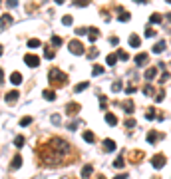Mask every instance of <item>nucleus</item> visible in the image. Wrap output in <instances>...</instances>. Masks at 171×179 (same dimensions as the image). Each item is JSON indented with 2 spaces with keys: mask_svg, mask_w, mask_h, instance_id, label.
Returning <instances> with one entry per match:
<instances>
[{
  "mask_svg": "<svg viewBox=\"0 0 171 179\" xmlns=\"http://www.w3.org/2000/svg\"><path fill=\"white\" fill-rule=\"evenodd\" d=\"M115 62H118V54H110L107 56V66H115Z\"/></svg>",
  "mask_w": 171,
  "mask_h": 179,
  "instance_id": "obj_23",
  "label": "nucleus"
},
{
  "mask_svg": "<svg viewBox=\"0 0 171 179\" xmlns=\"http://www.w3.org/2000/svg\"><path fill=\"white\" fill-rule=\"evenodd\" d=\"M10 82H12L14 86H18V84H22V74H20V72H14L12 76H10Z\"/></svg>",
  "mask_w": 171,
  "mask_h": 179,
  "instance_id": "obj_13",
  "label": "nucleus"
},
{
  "mask_svg": "<svg viewBox=\"0 0 171 179\" xmlns=\"http://www.w3.org/2000/svg\"><path fill=\"white\" fill-rule=\"evenodd\" d=\"M163 98H165V94H163V92H159V96H155V102H161Z\"/></svg>",
  "mask_w": 171,
  "mask_h": 179,
  "instance_id": "obj_46",
  "label": "nucleus"
},
{
  "mask_svg": "<svg viewBox=\"0 0 171 179\" xmlns=\"http://www.w3.org/2000/svg\"><path fill=\"white\" fill-rule=\"evenodd\" d=\"M119 88H121V82H119V80H118V82H113V84H112V90H113V92H118Z\"/></svg>",
  "mask_w": 171,
  "mask_h": 179,
  "instance_id": "obj_40",
  "label": "nucleus"
},
{
  "mask_svg": "<svg viewBox=\"0 0 171 179\" xmlns=\"http://www.w3.org/2000/svg\"><path fill=\"white\" fill-rule=\"evenodd\" d=\"M88 34V28H76V36H86Z\"/></svg>",
  "mask_w": 171,
  "mask_h": 179,
  "instance_id": "obj_34",
  "label": "nucleus"
},
{
  "mask_svg": "<svg viewBox=\"0 0 171 179\" xmlns=\"http://www.w3.org/2000/svg\"><path fill=\"white\" fill-rule=\"evenodd\" d=\"M44 99H50V102H54V99H56V94H54V90H44Z\"/></svg>",
  "mask_w": 171,
  "mask_h": 179,
  "instance_id": "obj_18",
  "label": "nucleus"
},
{
  "mask_svg": "<svg viewBox=\"0 0 171 179\" xmlns=\"http://www.w3.org/2000/svg\"><path fill=\"white\" fill-rule=\"evenodd\" d=\"M50 121H52V123H54V126H58V123H60V121H62V118H60V115H58V113H54V115H52V118H50Z\"/></svg>",
  "mask_w": 171,
  "mask_h": 179,
  "instance_id": "obj_32",
  "label": "nucleus"
},
{
  "mask_svg": "<svg viewBox=\"0 0 171 179\" xmlns=\"http://www.w3.org/2000/svg\"><path fill=\"white\" fill-rule=\"evenodd\" d=\"M12 169H20V167H22V157H20V155H16V157L12 159Z\"/></svg>",
  "mask_w": 171,
  "mask_h": 179,
  "instance_id": "obj_16",
  "label": "nucleus"
},
{
  "mask_svg": "<svg viewBox=\"0 0 171 179\" xmlns=\"http://www.w3.org/2000/svg\"><path fill=\"white\" fill-rule=\"evenodd\" d=\"M129 46L132 48H139L141 46V40H139L137 34H132V36H129Z\"/></svg>",
  "mask_w": 171,
  "mask_h": 179,
  "instance_id": "obj_8",
  "label": "nucleus"
},
{
  "mask_svg": "<svg viewBox=\"0 0 171 179\" xmlns=\"http://www.w3.org/2000/svg\"><path fill=\"white\" fill-rule=\"evenodd\" d=\"M124 165H125V159L124 157H118L115 161H113V167H115V169H119V167H124Z\"/></svg>",
  "mask_w": 171,
  "mask_h": 179,
  "instance_id": "obj_25",
  "label": "nucleus"
},
{
  "mask_svg": "<svg viewBox=\"0 0 171 179\" xmlns=\"http://www.w3.org/2000/svg\"><path fill=\"white\" fill-rule=\"evenodd\" d=\"M80 110H82V107H80L78 104H74V102L66 106V113H68V115H76V113H78Z\"/></svg>",
  "mask_w": 171,
  "mask_h": 179,
  "instance_id": "obj_7",
  "label": "nucleus"
},
{
  "mask_svg": "<svg viewBox=\"0 0 171 179\" xmlns=\"http://www.w3.org/2000/svg\"><path fill=\"white\" fill-rule=\"evenodd\" d=\"M143 94H145V96H151V94H153V88L151 86H145L143 88Z\"/></svg>",
  "mask_w": 171,
  "mask_h": 179,
  "instance_id": "obj_41",
  "label": "nucleus"
},
{
  "mask_svg": "<svg viewBox=\"0 0 171 179\" xmlns=\"http://www.w3.org/2000/svg\"><path fill=\"white\" fill-rule=\"evenodd\" d=\"M167 80H169V74L163 72V74H161V78H159V82H167Z\"/></svg>",
  "mask_w": 171,
  "mask_h": 179,
  "instance_id": "obj_42",
  "label": "nucleus"
},
{
  "mask_svg": "<svg viewBox=\"0 0 171 179\" xmlns=\"http://www.w3.org/2000/svg\"><path fill=\"white\" fill-rule=\"evenodd\" d=\"M105 121H107L110 126H115V123H118V118H115L113 113H105Z\"/></svg>",
  "mask_w": 171,
  "mask_h": 179,
  "instance_id": "obj_17",
  "label": "nucleus"
},
{
  "mask_svg": "<svg viewBox=\"0 0 171 179\" xmlns=\"http://www.w3.org/2000/svg\"><path fill=\"white\" fill-rule=\"evenodd\" d=\"M153 36H155V30H153L151 26L145 28V38H153Z\"/></svg>",
  "mask_w": 171,
  "mask_h": 179,
  "instance_id": "obj_29",
  "label": "nucleus"
},
{
  "mask_svg": "<svg viewBox=\"0 0 171 179\" xmlns=\"http://www.w3.org/2000/svg\"><path fill=\"white\" fill-rule=\"evenodd\" d=\"M6 6H8V8H14V6H18V0H6Z\"/></svg>",
  "mask_w": 171,
  "mask_h": 179,
  "instance_id": "obj_39",
  "label": "nucleus"
},
{
  "mask_svg": "<svg viewBox=\"0 0 171 179\" xmlns=\"http://www.w3.org/2000/svg\"><path fill=\"white\" fill-rule=\"evenodd\" d=\"M4 99H6L8 104H14V102L18 99V92H16V90H12V92H8L6 96H4Z\"/></svg>",
  "mask_w": 171,
  "mask_h": 179,
  "instance_id": "obj_9",
  "label": "nucleus"
},
{
  "mask_svg": "<svg viewBox=\"0 0 171 179\" xmlns=\"http://www.w3.org/2000/svg\"><path fill=\"white\" fill-rule=\"evenodd\" d=\"M125 177H127V175H125V173H121V175H118L115 179H125Z\"/></svg>",
  "mask_w": 171,
  "mask_h": 179,
  "instance_id": "obj_47",
  "label": "nucleus"
},
{
  "mask_svg": "<svg viewBox=\"0 0 171 179\" xmlns=\"http://www.w3.org/2000/svg\"><path fill=\"white\" fill-rule=\"evenodd\" d=\"M125 126H127V127H135V121H133V119H127V121H125Z\"/></svg>",
  "mask_w": 171,
  "mask_h": 179,
  "instance_id": "obj_45",
  "label": "nucleus"
},
{
  "mask_svg": "<svg viewBox=\"0 0 171 179\" xmlns=\"http://www.w3.org/2000/svg\"><path fill=\"white\" fill-rule=\"evenodd\" d=\"M68 50H70L72 54H76V56H80V54H84V46L80 44L78 40H72V42L68 44Z\"/></svg>",
  "mask_w": 171,
  "mask_h": 179,
  "instance_id": "obj_2",
  "label": "nucleus"
},
{
  "mask_svg": "<svg viewBox=\"0 0 171 179\" xmlns=\"http://www.w3.org/2000/svg\"><path fill=\"white\" fill-rule=\"evenodd\" d=\"M165 161H167V159H165V155L157 153V155H153V157H151V165L155 167V169H161V167L165 165Z\"/></svg>",
  "mask_w": 171,
  "mask_h": 179,
  "instance_id": "obj_4",
  "label": "nucleus"
},
{
  "mask_svg": "<svg viewBox=\"0 0 171 179\" xmlns=\"http://www.w3.org/2000/svg\"><path fill=\"white\" fill-rule=\"evenodd\" d=\"M48 80H52V84H56V86H64L68 82L66 74L62 72V70H58V68H52V70L48 72Z\"/></svg>",
  "mask_w": 171,
  "mask_h": 179,
  "instance_id": "obj_1",
  "label": "nucleus"
},
{
  "mask_svg": "<svg viewBox=\"0 0 171 179\" xmlns=\"http://www.w3.org/2000/svg\"><path fill=\"white\" fill-rule=\"evenodd\" d=\"M159 139H163V133H159V132H149L147 133V141H149V143H157Z\"/></svg>",
  "mask_w": 171,
  "mask_h": 179,
  "instance_id": "obj_6",
  "label": "nucleus"
},
{
  "mask_svg": "<svg viewBox=\"0 0 171 179\" xmlns=\"http://www.w3.org/2000/svg\"><path fill=\"white\" fill-rule=\"evenodd\" d=\"M86 88H88V82H82V84H78V86L74 88V90H76V94H80V92H84Z\"/></svg>",
  "mask_w": 171,
  "mask_h": 179,
  "instance_id": "obj_26",
  "label": "nucleus"
},
{
  "mask_svg": "<svg viewBox=\"0 0 171 179\" xmlns=\"http://www.w3.org/2000/svg\"><path fill=\"white\" fill-rule=\"evenodd\" d=\"M147 62H149V56H147L145 52H141V54H137V56H135V66L141 68V66H145Z\"/></svg>",
  "mask_w": 171,
  "mask_h": 179,
  "instance_id": "obj_5",
  "label": "nucleus"
},
{
  "mask_svg": "<svg viewBox=\"0 0 171 179\" xmlns=\"http://www.w3.org/2000/svg\"><path fill=\"white\" fill-rule=\"evenodd\" d=\"M163 50H165V42H163V40H161V42H157V44L153 46V54H161Z\"/></svg>",
  "mask_w": 171,
  "mask_h": 179,
  "instance_id": "obj_15",
  "label": "nucleus"
},
{
  "mask_svg": "<svg viewBox=\"0 0 171 179\" xmlns=\"http://www.w3.org/2000/svg\"><path fill=\"white\" fill-rule=\"evenodd\" d=\"M0 56H2V44H0Z\"/></svg>",
  "mask_w": 171,
  "mask_h": 179,
  "instance_id": "obj_49",
  "label": "nucleus"
},
{
  "mask_svg": "<svg viewBox=\"0 0 171 179\" xmlns=\"http://www.w3.org/2000/svg\"><path fill=\"white\" fill-rule=\"evenodd\" d=\"M104 149L105 151H113L115 149V141L113 139H104Z\"/></svg>",
  "mask_w": 171,
  "mask_h": 179,
  "instance_id": "obj_11",
  "label": "nucleus"
},
{
  "mask_svg": "<svg viewBox=\"0 0 171 179\" xmlns=\"http://www.w3.org/2000/svg\"><path fill=\"white\" fill-rule=\"evenodd\" d=\"M44 56H46L48 60H52V58H54V50H50V48H46V52H44Z\"/></svg>",
  "mask_w": 171,
  "mask_h": 179,
  "instance_id": "obj_38",
  "label": "nucleus"
},
{
  "mask_svg": "<svg viewBox=\"0 0 171 179\" xmlns=\"http://www.w3.org/2000/svg\"><path fill=\"white\" fill-rule=\"evenodd\" d=\"M84 139L88 141V143H94V139H96V135H94L92 132H84Z\"/></svg>",
  "mask_w": 171,
  "mask_h": 179,
  "instance_id": "obj_24",
  "label": "nucleus"
},
{
  "mask_svg": "<svg viewBox=\"0 0 171 179\" xmlns=\"http://www.w3.org/2000/svg\"><path fill=\"white\" fill-rule=\"evenodd\" d=\"M92 74H94V76H98V74H104V68H102V66H94Z\"/></svg>",
  "mask_w": 171,
  "mask_h": 179,
  "instance_id": "obj_35",
  "label": "nucleus"
},
{
  "mask_svg": "<svg viewBox=\"0 0 171 179\" xmlns=\"http://www.w3.org/2000/svg\"><path fill=\"white\" fill-rule=\"evenodd\" d=\"M56 2H58V4H62V2H64V0H56Z\"/></svg>",
  "mask_w": 171,
  "mask_h": 179,
  "instance_id": "obj_50",
  "label": "nucleus"
},
{
  "mask_svg": "<svg viewBox=\"0 0 171 179\" xmlns=\"http://www.w3.org/2000/svg\"><path fill=\"white\" fill-rule=\"evenodd\" d=\"M110 42L115 46V44H119V38H118V36H112V38H110Z\"/></svg>",
  "mask_w": 171,
  "mask_h": 179,
  "instance_id": "obj_44",
  "label": "nucleus"
},
{
  "mask_svg": "<svg viewBox=\"0 0 171 179\" xmlns=\"http://www.w3.org/2000/svg\"><path fill=\"white\" fill-rule=\"evenodd\" d=\"M52 44H54V46H62V38H58V36H52Z\"/></svg>",
  "mask_w": 171,
  "mask_h": 179,
  "instance_id": "obj_36",
  "label": "nucleus"
},
{
  "mask_svg": "<svg viewBox=\"0 0 171 179\" xmlns=\"http://www.w3.org/2000/svg\"><path fill=\"white\" fill-rule=\"evenodd\" d=\"M119 20H121V22H127V20H129V14L124 12L121 8H119Z\"/></svg>",
  "mask_w": 171,
  "mask_h": 179,
  "instance_id": "obj_28",
  "label": "nucleus"
},
{
  "mask_svg": "<svg viewBox=\"0 0 171 179\" xmlns=\"http://www.w3.org/2000/svg\"><path fill=\"white\" fill-rule=\"evenodd\" d=\"M155 74H157V68H149V70L145 72V80H147V82H151V80L155 78Z\"/></svg>",
  "mask_w": 171,
  "mask_h": 179,
  "instance_id": "obj_14",
  "label": "nucleus"
},
{
  "mask_svg": "<svg viewBox=\"0 0 171 179\" xmlns=\"http://www.w3.org/2000/svg\"><path fill=\"white\" fill-rule=\"evenodd\" d=\"M40 44H42V42H40L38 38H32V40H28V48H40Z\"/></svg>",
  "mask_w": 171,
  "mask_h": 179,
  "instance_id": "obj_20",
  "label": "nucleus"
},
{
  "mask_svg": "<svg viewBox=\"0 0 171 179\" xmlns=\"http://www.w3.org/2000/svg\"><path fill=\"white\" fill-rule=\"evenodd\" d=\"M155 118V110H153V107H149V110H147V113H145V119H153Z\"/></svg>",
  "mask_w": 171,
  "mask_h": 179,
  "instance_id": "obj_31",
  "label": "nucleus"
},
{
  "mask_svg": "<svg viewBox=\"0 0 171 179\" xmlns=\"http://www.w3.org/2000/svg\"><path fill=\"white\" fill-rule=\"evenodd\" d=\"M88 36H90V42H96V40L99 38V32L96 28H88Z\"/></svg>",
  "mask_w": 171,
  "mask_h": 179,
  "instance_id": "obj_12",
  "label": "nucleus"
},
{
  "mask_svg": "<svg viewBox=\"0 0 171 179\" xmlns=\"http://www.w3.org/2000/svg\"><path fill=\"white\" fill-rule=\"evenodd\" d=\"M124 112H127V113H133V102L129 99V102H124Z\"/></svg>",
  "mask_w": 171,
  "mask_h": 179,
  "instance_id": "obj_22",
  "label": "nucleus"
},
{
  "mask_svg": "<svg viewBox=\"0 0 171 179\" xmlns=\"http://www.w3.org/2000/svg\"><path fill=\"white\" fill-rule=\"evenodd\" d=\"M14 145H16V147H22V145H24V137H22V135H18V137L14 139Z\"/></svg>",
  "mask_w": 171,
  "mask_h": 179,
  "instance_id": "obj_30",
  "label": "nucleus"
},
{
  "mask_svg": "<svg viewBox=\"0 0 171 179\" xmlns=\"http://www.w3.org/2000/svg\"><path fill=\"white\" fill-rule=\"evenodd\" d=\"M161 20H163V16H161V14H151V18H149V22H151V24H159V22H161Z\"/></svg>",
  "mask_w": 171,
  "mask_h": 179,
  "instance_id": "obj_19",
  "label": "nucleus"
},
{
  "mask_svg": "<svg viewBox=\"0 0 171 179\" xmlns=\"http://www.w3.org/2000/svg\"><path fill=\"white\" fill-rule=\"evenodd\" d=\"M133 92H135V86H127V88H125V94H127V96L133 94Z\"/></svg>",
  "mask_w": 171,
  "mask_h": 179,
  "instance_id": "obj_43",
  "label": "nucleus"
},
{
  "mask_svg": "<svg viewBox=\"0 0 171 179\" xmlns=\"http://www.w3.org/2000/svg\"><path fill=\"white\" fill-rule=\"evenodd\" d=\"M24 62H26V66H30V68H38L40 66V58L34 56V54H26V56H24Z\"/></svg>",
  "mask_w": 171,
  "mask_h": 179,
  "instance_id": "obj_3",
  "label": "nucleus"
},
{
  "mask_svg": "<svg viewBox=\"0 0 171 179\" xmlns=\"http://www.w3.org/2000/svg\"><path fill=\"white\" fill-rule=\"evenodd\" d=\"M30 123H32V118H30V115H26V118H22V119H20V126H24V127L30 126Z\"/></svg>",
  "mask_w": 171,
  "mask_h": 179,
  "instance_id": "obj_27",
  "label": "nucleus"
},
{
  "mask_svg": "<svg viewBox=\"0 0 171 179\" xmlns=\"http://www.w3.org/2000/svg\"><path fill=\"white\" fill-rule=\"evenodd\" d=\"M169 20H171V14H169Z\"/></svg>",
  "mask_w": 171,
  "mask_h": 179,
  "instance_id": "obj_51",
  "label": "nucleus"
},
{
  "mask_svg": "<svg viewBox=\"0 0 171 179\" xmlns=\"http://www.w3.org/2000/svg\"><path fill=\"white\" fill-rule=\"evenodd\" d=\"M92 171H94L92 165H86L84 169H82V177H90V175H92Z\"/></svg>",
  "mask_w": 171,
  "mask_h": 179,
  "instance_id": "obj_21",
  "label": "nucleus"
},
{
  "mask_svg": "<svg viewBox=\"0 0 171 179\" xmlns=\"http://www.w3.org/2000/svg\"><path fill=\"white\" fill-rule=\"evenodd\" d=\"M118 58H121V60H129V56H127V52L119 50V52H118Z\"/></svg>",
  "mask_w": 171,
  "mask_h": 179,
  "instance_id": "obj_37",
  "label": "nucleus"
},
{
  "mask_svg": "<svg viewBox=\"0 0 171 179\" xmlns=\"http://www.w3.org/2000/svg\"><path fill=\"white\" fill-rule=\"evenodd\" d=\"M72 22H74V20H72V16H64V18H62V24H64V26H70Z\"/></svg>",
  "mask_w": 171,
  "mask_h": 179,
  "instance_id": "obj_33",
  "label": "nucleus"
},
{
  "mask_svg": "<svg viewBox=\"0 0 171 179\" xmlns=\"http://www.w3.org/2000/svg\"><path fill=\"white\" fill-rule=\"evenodd\" d=\"M12 24V16L10 14H2V18H0V26L4 28V26H10Z\"/></svg>",
  "mask_w": 171,
  "mask_h": 179,
  "instance_id": "obj_10",
  "label": "nucleus"
},
{
  "mask_svg": "<svg viewBox=\"0 0 171 179\" xmlns=\"http://www.w3.org/2000/svg\"><path fill=\"white\" fill-rule=\"evenodd\" d=\"M2 78H4V72H2V70H0V82H2Z\"/></svg>",
  "mask_w": 171,
  "mask_h": 179,
  "instance_id": "obj_48",
  "label": "nucleus"
}]
</instances>
